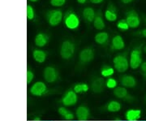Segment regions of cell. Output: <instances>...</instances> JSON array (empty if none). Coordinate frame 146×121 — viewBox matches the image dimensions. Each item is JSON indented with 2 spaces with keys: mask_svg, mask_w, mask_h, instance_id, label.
I'll list each match as a JSON object with an SVG mask.
<instances>
[{
  "mask_svg": "<svg viewBox=\"0 0 146 121\" xmlns=\"http://www.w3.org/2000/svg\"><path fill=\"white\" fill-rule=\"evenodd\" d=\"M125 48V42L120 35H115L112 38L110 43V49L112 51H122Z\"/></svg>",
  "mask_w": 146,
  "mask_h": 121,
  "instance_id": "e0dca14e",
  "label": "cell"
},
{
  "mask_svg": "<svg viewBox=\"0 0 146 121\" xmlns=\"http://www.w3.org/2000/svg\"><path fill=\"white\" fill-rule=\"evenodd\" d=\"M113 94L116 98L119 99H125V100L130 101L133 99V98L129 94L127 89H126L123 86H117L115 90H113Z\"/></svg>",
  "mask_w": 146,
  "mask_h": 121,
  "instance_id": "9a60e30c",
  "label": "cell"
},
{
  "mask_svg": "<svg viewBox=\"0 0 146 121\" xmlns=\"http://www.w3.org/2000/svg\"><path fill=\"white\" fill-rule=\"evenodd\" d=\"M135 34H136V35H138L139 37H144V38H146V28L145 29H141L140 31L136 32Z\"/></svg>",
  "mask_w": 146,
  "mask_h": 121,
  "instance_id": "d6a6232c",
  "label": "cell"
},
{
  "mask_svg": "<svg viewBox=\"0 0 146 121\" xmlns=\"http://www.w3.org/2000/svg\"><path fill=\"white\" fill-rule=\"evenodd\" d=\"M58 113L60 115L62 118H63L66 120L72 121L74 120V119H75V115L72 111H69L68 108H66L65 106H60L58 109Z\"/></svg>",
  "mask_w": 146,
  "mask_h": 121,
  "instance_id": "603a6c76",
  "label": "cell"
},
{
  "mask_svg": "<svg viewBox=\"0 0 146 121\" xmlns=\"http://www.w3.org/2000/svg\"><path fill=\"white\" fill-rule=\"evenodd\" d=\"M75 116L79 121L88 120L90 117V111L85 106H80L76 111Z\"/></svg>",
  "mask_w": 146,
  "mask_h": 121,
  "instance_id": "5bb4252c",
  "label": "cell"
},
{
  "mask_svg": "<svg viewBox=\"0 0 146 121\" xmlns=\"http://www.w3.org/2000/svg\"><path fill=\"white\" fill-rule=\"evenodd\" d=\"M35 18V11L33 6L30 4L27 5V19L28 21H33Z\"/></svg>",
  "mask_w": 146,
  "mask_h": 121,
  "instance_id": "f1b7e54d",
  "label": "cell"
},
{
  "mask_svg": "<svg viewBox=\"0 0 146 121\" xmlns=\"http://www.w3.org/2000/svg\"><path fill=\"white\" fill-rule=\"evenodd\" d=\"M72 90L77 94L87 93L89 90V86L86 83H78L73 86Z\"/></svg>",
  "mask_w": 146,
  "mask_h": 121,
  "instance_id": "d4e9b609",
  "label": "cell"
},
{
  "mask_svg": "<svg viewBox=\"0 0 146 121\" xmlns=\"http://www.w3.org/2000/svg\"><path fill=\"white\" fill-rule=\"evenodd\" d=\"M140 68H141V74L143 75V76H144L145 78H146V61L142 63Z\"/></svg>",
  "mask_w": 146,
  "mask_h": 121,
  "instance_id": "1f68e13d",
  "label": "cell"
},
{
  "mask_svg": "<svg viewBox=\"0 0 146 121\" xmlns=\"http://www.w3.org/2000/svg\"><path fill=\"white\" fill-rule=\"evenodd\" d=\"M76 52V45L71 40H64L60 46L59 55L64 60H69L72 58Z\"/></svg>",
  "mask_w": 146,
  "mask_h": 121,
  "instance_id": "5b68a950",
  "label": "cell"
},
{
  "mask_svg": "<svg viewBox=\"0 0 146 121\" xmlns=\"http://www.w3.org/2000/svg\"><path fill=\"white\" fill-rule=\"evenodd\" d=\"M76 1H77V3H80V4H84V3H86L89 0H76Z\"/></svg>",
  "mask_w": 146,
  "mask_h": 121,
  "instance_id": "d590c367",
  "label": "cell"
},
{
  "mask_svg": "<svg viewBox=\"0 0 146 121\" xmlns=\"http://www.w3.org/2000/svg\"><path fill=\"white\" fill-rule=\"evenodd\" d=\"M63 11L62 9H50L46 12L45 17L49 25L56 27L59 25L63 20Z\"/></svg>",
  "mask_w": 146,
  "mask_h": 121,
  "instance_id": "3957f363",
  "label": "cell"
},
{
  "mask_svg": "<svg viewBox=\"0 0 146 121\" xmlns=\"http://www.w3.org/2000/svg\"><path fill=\"white\" fill-rule=\"evenodd\" d=\"M142 51L143 47L141 46H137L133 48L129 55V65L132 70H136L140 68L143 63L142 59Z\"/></svg>",
  "mask_w": 146,
  "mask_h": 121,
  "instance_id": "277c9868",
  "label": "cell"
},
{
  "mask_svg": "<svg viewBox=\"0 0 146 121\" xmlns=\"http://www.w3.org/2000/svg\"><path fill=\"white\" fill-rule=\"evenodd\" d=\"M120 84L126 89H133L137 85V80L131 75H123L120 78Z\"/></svg>",
  "mask_w": 146,
  "mask_h": 121,
  "instance_id": "7c38bea8",
  "label": "cell"
},
{
  "mask_svg": "<svg viewBox=\"0 0 146 121\" xmlns=\"http://www.w3.org/2000/svg\"><path fill=\"white\" fill-rule=\"evenodd\" d=\"M106 87V81L102 77L94 79L91 83V90L95 94H101L104 91Z\"/></svg>",
  "mask_w": 146,
  "mask_h": 121,
  "instance_id": "4fadbf2b",
  "label": "cell"
},
{
  "mask_svg": "<svg viewBox=\"0 0 146 121\" xmlns=\"http://www.w3.org/2000/svg\"><path fill=\"white\" fill-rule=\"evenodd\" d=\"M145 102H146V96H145Z\"/></svg>",
  "mask_w": 146,
  "mask_h": 121,
  "instance_id": "ee69618b",
  "label": "cell"
},
{
  "mask_svg": "<svg viewBox=\"0 0 146 121\" xmlns=\"http://www.w3.org/2000/svg\"><path fill=\"white\" fill-rule=\"evenodd\" d=\"M142 111L140 109H130L125 113V119L128 121H138L141 118Z\"/></svg>",
  "mask_w": 146,
  "mask_h": 121,
  "instance_id": "44dd1931",
  "label": "cell"
},
{
  "mask_svg": "<svg viewBox=\"0 0 146 121\" xmlns=\"http://www.w3.org/2000/svg\"><path fill=\"white\" fill-rule=\"evenodd\" d=\"M105 18L110 22H114L118 18V9L111 2L105 11Z\"/></svg>",
  "mask_w": 146,
  "mask_h": 121,
  "instance_id": "8fae6325",
  "label": "cell"
},
{
  "mask_svg": "<svg viewBox=\"0 0 146 121\" xmlns=\"http://www.w3.org/2000/svg\"><path fill=\"white\" fill-rule=\"evenodd\" d=\"M29 1H30L32 3H35V2H37V1H39V0H29Z\"/></svg>",
  "mask_w": 146,
  "mask_h": 121,
  "instance_id": "74e56055",
  "label": "cell"
},
{
  "mask_svg": "<svg viewBox=\"0 0 146 121\" xmlns=\"http://www.w3.org/2000/svg\"><path fill=\"white\" fill-rule=\"evenodd\" d=\"M77 102H78V95L72 90H68L61 98V102L65 107L73 106L77 103Z\"/></svg>",
  "mask_w": 146,
  "mask_h": 121,
  "instance_id": "ba28073f",
  "label": "cell"
},
{
  "mask_svg": "<svg viewBox=\"0 0 146 121\" xmlns=\"http://www.w3.org/2000/svg\"><path fill=\"white\" fill-rule=\"evenodd\" d=\"M117 86H118V81L115 78L110 77V78H107V80H106V87L107 89H109V90H115Z\"/></svg>",
  "mask_w": 146,
  "mask_h": 121,
  "instance_id": "4316f807",
  "label": "cell"
},
{
  "mask_svg": "<svg viewBox=\"0 0 146 121\" xmlns=\"http://www.w3.org/2000/svg\"><path fill=\"white\" fill-rule=\"evenodd\" d=\"M106 111L111 112V113H115V112H119L122 108V105L119 102L116 100H111L106 104Z\"/></svg>",
  "mask_w": 146,
  "mask_h": 121,
  "instance_id": "cb8c5ba5",
  "label": "cell"
},
{
  "mask_svg": "<svg viewBox=\"0 0 146 121\" xmlns=\"http://www.w3.org/2000/svg\"><path fill=\"white\" fill-rule=\"evenodd\" d=\"M138 121H146V120H138Z\"/></svg>",
  "mask_w": 146,
  "mask_h": 121,
  "instance_id": "b9f144b4",
  "label": "cell"
},
{
  "mask_svg": "<svg viewBox=\"0 0 146 121\" xmlns=\"http://www.w3.org/2000/svg\"><path fill=\"white\" fill-rule=\"evenodd\" d=\"M116 26L121 31H127V30H128L130 29L127 22L126 21V19H122V20L118 21Z\"/></svg>",
  "mask_w": 146,
  "mask_h": 121,
  "instance_id": "83f0119b",
  "label": "cell"
},
{
  "mask_svg": "<svg viewBox=\"0 0 146 121\" xmlns=\"http://www.w3.org/2000/svg\"><path fill=\"white\" fill-rule=\"evenodd\" d=\"M43 77L47 83L52 84L56 82L58 78V72L57 69L53 66H47L43 71Z\"/></svg>",
  "mask_w": 146,
  "mask_h": 121,
  "instance_id": "30bf717a",
  "label": "cell"
},
{
  "mask_svg": "<svg viewBox=\"0 0 146 121\" xmlns=\"http://www.w3.org/2000/svg\"><path fill=\"white\" fill-rule=\"evenodd\" d=\"M42 121H52V120H42Z\"/></svg>",
  "mask_w": 146,
  "mask_h": 121,
  "instance_id": "60d3db41",
  "label": "cell"
},
{
  "mask_svg": "<svg viewBox=\"0 0 146 121\" xmlns=\"http://www.w3.org/2000/svg\"><path fill=\"white\" fill-rule=\"evenodd\" d=\"M50 5L53 7H63L66 4L67 0H50Z\"/></svg>",
  "mask_w": 146,
  "mask_h": 121,
  "instance_id": "f546056e",
  "label": "cell"
},
{
  "mask_svg": "<svg viewBox=\"0 0 146 121\" xmlns=\"http://www.w3.org/2000/svg\"><path fill=\"white\" fill-rule=\"evenodd\" d=\"M50 41L49 35L45 33H38L34 38V43L37 47H46Z\"/></svg>",
  "mask_w": 146,
  "mask_h": 121,
  "instance_id": "d6986e66",
  "label": "cell"
},
{
  "mask_svg": "<svg viewBox=\"0 0 146 121\" xmlns=\"http://www.w3.org/2000/svg\"><path fill=\"white\" fill-rule=\"evenodd\" d=\"M94 27L97 29V30H103L106 28V24H105L104 18H103V13L101 9L96 11V15H95V18H94Z\"/></svg>",
  "mask_w": 146,
  "mask_h": 121,
  "instance_id": "2e32d148",
  "label": "cell"
},
{
  "mask_svg": "<svg viewBox=\"0 0 146 121\" xmlns=\"http://www.w3.org/2000/svg\"><path fill=\"white\" fill-rule=\"evenodd\" d=\"M89 2L93 4H100L104 2V0H89Z\"/></svg>",
  "mask_w": 146,
  "mask_h": 121,
  "instance_id": "836d02e7",
  "label": "cell"
},
{
  "mask_svg": "<svg viewBox=\"0 0 146 121\" xmlns=\"http://www.w3.org/2000/svg\"><path fill=\"white\" fill-rule=\"evenodd\" d=\"M128 52L119 54L113 59L114 68L119 73H123L127 72L130 68L129 59H128Z\"/></svg>",
  "mask_w": 146,
  "mask_h": 121,
  "instance_id": "7a4b0ae2",
  "label": "cell"
},
{
  "mask_svg": "<svg viewBox=\"0 0 146 121\" xmlns=\"http://www.w3.org/2000/svg\"><path fill=\"white\" fill-rule=\"evenodd\" d=\"M95 42L100 46H106L110 41V34L107 32L101 31L95 34L94 36Z\"/></svg>",
  "mask_w": 146,
  "mask_h": 121,
  "instance_id": "ffe728a7",
  "label": "cell"
},
{
  "mask_svg": "<svg viewBox=\"0 0 146 121\" xmlns=\"http://www.w3.org/2000/svg\"><path fill=\"white\" fill-rule=\"evenodd\" d=\"M63 24L70 30H76L80 25V19L73 8H69L63 15Z\"/></svg>",
  "mask_w": 146,
  "mask_h": 121,
  "instance_id": "6da1fadb",
  "label": "cell"
},
{
  "mask_svg": "<svg viewBox=\"0 0 146 121\" xmlns=\"http://www.w3.org/2000/svg\"><path fill=\"white\" fill-rule=\"evenodd\" d=\"M47 91L46 84L43 81H36L32 84L29 89V93L34 97H42L46 94Z\"/></svg>",
  "mask_w": 146,
  "mask_h": 121,
  "instance_id": "9c48e42d",
  "label": "cell"
},
{
  "mask_svg": "<svg viewBox=\"0 0 146 121\" xmlns=\"http://www.w3.org/2000/svg\"><path fill=\"white\" fill-rule=\"evenodd\" d=\"M72 121H79V120H72Z\"/></svg>",
  "mask_w": 146,
  "mask_h": 121,
  "instance_id": "7bdbcfd3",
  "label": "cell"
},
{
  "mask_svg": "<svg viewBox=\"0 0 146 121\" xmlns=\"http://www.w3.org/2000/svg\"><path fill=\"white\" fill-rule=\"evenodd\" d=\"M95 15H96V11L91 7H86L82 11V17H83V20L87 24H92V23H94Z\"/></svg>",
  "mask_w": 146,
  "mask_h": 121,
  "instance_id": "ac0fdd59",
  "label": "cell"
},
{
  "mask_svg": "<svg viewBox=\"0 0 146 121\" xmlns=\"http://www.w3.org/2000/svg\"><path fill=\"white\" fill-rule=\"evenodd\" d=\"M32 55H33V59L38 63H43L46 60L47 58V53L45 51L40 49L33 50Z\"/></svg>",
  "mask_w": 146,
  "mask_h": 121,
  "instance_id": "7402d4cb",
  "label": "cell"
},
{
  "mask_svg": "<svg viewBox=\"0 0 146 121\" xmlns=\"http://www.w3.org/2000/svg\"><path fill=\"white\" fill-rule=\"evenodd\" d=\"M115 69L110 66H104L101 70V76L105 78H110L115 74Z\"/></svg>",
  "mask_w": 146,
  "mask_h": 121,
  "instance_id": "484cf974",
  "label": "cell"
},
{
  "mask_svg": "<svg viewBox=\"0 0 146 121\" xmlns=\"http://www.w3.org/2000/svg\"><path fill=\"white\" fill-rule=\"evenodd\" d=\"M125 19L129 28L131 29H136L141 25V18L137 11L135 10H129L125 13Z\"/></svg>",
  "mask_w": 146,
  "mask_h": 121,
  "instance_id": "8992f818",
  "label": "cell"
},
{
  "mask_svg": "<svg viewBox=\"0 0 146 121\" xmlns=\"http://www.w3.org/2000/svg\"><path fill=\"white\" fill-rule=\"evenodd\" d=\"M95 53L94 48L91 47L84 48L79 54V62L82 64H87L94 60Z\"/></svg>",
  "mask_w": 146,
  "mask_h": 121,
  "instance_id": "52a82bcc",
  "label": "cell"
},
{
  "mask_svg": "<svg viewBox=\"0 0 146 121\" xmlns=\"http://www.w3.org/2000/svg\"><path fill=\"white\" fill-rule=\"evenodd\" d=\"M143 18H144V21H145V25H146V16H144V17H143Z\"/></svg>",
  "mask_w": 146,
  "mask_h": 121,
  "instance_id": "f35d334b",
  "label": "cell"
},
{
  "mask_svg": "<svg viewBox=\"0 0 146 121\" xmlns=\"http://www.w3.org/2000/svg\"><path fill=\"white\" fill-rule=\"evenodd\" d=\"M121 3H123V4H129L131 3H132L134 0H120Z\"/></svg>",
  "mask_w": 146,
  "mask_h": 121,
  "instance_id": "e575fe53",
  "label": "cell"
},
{
  "mask_svg": "<svg viewBox=\"0 0 146 121\" xmlns=\"http://www.w3.org/2000/svg\"><path fill=\"white\" fill-rule=\"evenodd\" d=\"M117 121H128V120H117Z\"/></svg>",
  "mask_w": 146,
  "mask_h": 121,
  "instance_id": "ab89813d",
  "label": "cell"
},
{
  "mask_svg": "<svg viewBox=\"0 0 146 121\" xmlns=\"http://www.w3.org/2000/svg\"><path fill=\"white\" fill-rule=\"evenodd\" d=\"M34 79V73L31 69L27 70V84H31L33 80Z\"/></svg>",
  "mask_w": 146,
  "mask_h": 121,
  "instance_id": "4dcf8cb0",
  "label": "cell"
},
{
  "mask_svg": "<svg viewBox=\"0 0 146 121\" xmlns=\"http://www.w3.org/2000/svg\"><path fill=\"white\" fill-rule=\"evenodd\" d=\"M143 51L146 54V45L144 47H143Z\"/></svg>",
  "mask_w": 146,
  "mask_h": 121,
  "instance_id": "8d00e7d4",
  "label": "cell"
}]
</instances>
